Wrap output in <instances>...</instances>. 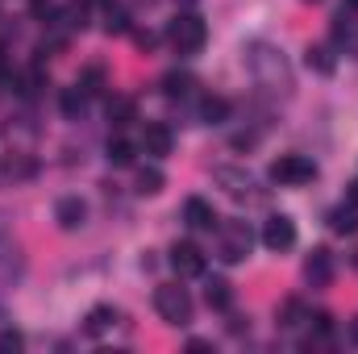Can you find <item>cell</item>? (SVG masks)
I'll list each match as a JSON object with an SVG mask.
<instances>
[{
  "label": "cell",
  "instance_id": "cell-1",
  "mask_svg": "<svg viewBox=\"0 0 358 354\" xmlns=\"http://www.w3.org/2000/svg\"><path fill=\"white\" fill-rule=\"evenodd\" d=\"M246 67H250V76L263 84L267 92H292V67H287V59H283V50H275L267 42H255L250 50H246Z\"/></svg>",
  "mask_w": 358,
  "mask_h": 354
},
{
  "label": "cell",
  "instance_id": "cell-2",
  "mask_svg": "<svg viewBox=\"0 0 358 354\" xmlns=\"http://www.w3.org/2000/svg\"><path fill=\"white\" fill-rule=\"evenodd\" d=\"M271 183H279V187H304V183H313L317 179V163L308 159V155H279L275 163H271Z\"/></svg>",
  "mask_w": 358,
  "mask_h": 354
},
{
  "label": "cell",
  "instance_id": "cell-3",
  "mask_svg": "<svg viewBox=\"0 0 358 354\" xmlns=\"http://www.w3.org/2000/svg\"><path fill=\"white\" fill-rule=\"evenodd\" d=\"M167 38H171V46H176L179 55H196V50L208 42V25H204V17H196V13H183V17L171 21Z\"/></svg>",
  "mask_w": 358,
  "mask_h": 354
},
{
  "label": "cell",
  "instance_id": "cell-4",
  "mask_svg": "<svg viewBox=\"0 0 358 354\" xmlns=\"http://www.w3.org/2000/svg\"><path fill=\"white\" fill-rule=\"evenodd\" d=\"M155 309H159V317H163L167 325H187V321H192V296H187V288H179V283H163V288L155 292Z\"/></svg>",
  "mask_w": 358,
  "mask_h": 354
},
{
  "label": "cell",
  "instance_id": "cell-5",
  "mask_svg": "<svg viewBox=\"0 0 358 354\" xmlns=\"http://www.w3.org/2000/svg\"><path fill=\"white\" fill-rule=\"evenodd\" d=\"M250 246H255V234H250L246 221H229V225L221 229V259H225V263H242V259L250 255Z\"/></svg>",
  "mask_w": 358,
  "mask_h": 354
},
{
  "label": "cell",
  "instance_id": "cell-6",
  "mask_svg": "<svg viewBox=\"0 0 358 354\" xmlns=\"http://www.w3.org/2000/svg\"><path fill=\"white\" fill-rule=\"evenodd\" d=\"M263 246H267V250H287V246H296V221L283 217V213L267 217V225H263Z\"/></svg>",
  "mask_w": 358,
  "mask_h": 354
},
{
  "label": "cell",
  "instance_id": "cell-7",
  "mask_svg": "<svg viewBox=\"0 0 358 354\" xmlns=\"http://www.w3.org/2000/svg\"><path fill=\"white\" fill-rule=\"evenodd\" d=\"M304 279H308L313 288H325V283H334V255H329L325 246H317V250L304 259Z\"/></svg>",
  "mask_w": 358,
  "mask_h": 354
},
{
  "label": "cell",
  "instance_id": "cell-8",
  "mask_svg": "<svg viewBox=\"0 0 358 354\" xmlns=\"http://www.w3.org/2000/svg\"><path fill=\"white\" fill-rule=\"evenodd\" d=\"M171 267L179 275H204V250L196 242H176L171 246Z\"/></svg>",
  "mask_w": 358,
  "mask_h": 354
},
{
  "label": "cell",
  "instance_id": "cell-9",
  "mask_svg": "<svg viewBox=\"0 0 358 354\" xmlns=\"http://www.w3.org/2000/svg\"><path fill=\"white\" fill-rule=\"evenodd\" d=\"M171 146H176V138H171V129H167L163 121H150V125L142 129V150H146V155L167 159V155H171Z\"/></svg>",
  "mask_w": 358,
  "mask_h": 354
},
{
  "label": "cell",
  "instance_id": "cell-10",
  "mask_svg": "<svg viewBox=\"0 0 358 354\" xmlns=\"http://www.w3.org/2000/svg\"><path fill=\"white\" fill-rule=\"evenodd\" d=\"M84 217H88V204H84L80 196H63V200L55 204V221H59L63 229H80Z\"/></svg>",
  "mask_w": 358,
  "mask_h": 354
},
{
  "label": "cell",
  "instance_id": "cell-11",
  "mask_svg": "<svg viewBox=\"0 0 358 354\" xmlns=\"http://www.w3.org/2000/svg\"><path fill=\"white\" fill-rule=\"evenodd\" d=\"M183 221H187L192 229H213V225H217V213H213V204H208V200L187 196V200H183Z\"/></svg>",
  "mask_w": 358,
  "mask_h": 354
},
{
  "label": "cell",
  "instance_id": "cell-12",
  "mask_svg": "<svg viewBox=\"0 0 358 354\" xmlns=\"http://www.w3.org/2000/svg\"><path fill=\"white\" fill-rule=\"evenodd\" d=\"M204 300H208V309H229L234 304V283L229 279H221V275H213L208 283H204Z\"/></svg>",
  "mask_w": 358,
  "mask_h": 354
},
{
  "label": "cell",
  "instance_id": "cell-13",
  "mask_svg": "<svg viewBox=\"0 0 358 354\" xmlns=\"http://www.w3.org/2000/svg\"><path fill=\"white\" fill-rule=\"evenodd\" d=\"M213 179H217V183H221L229 196H238V200L250 192V176H246V171H234V167H217V171H213Z\"/></svg>",
  "mask_w": 358,
  "mask_h": 354
},
{
  "label": "cell",
  "instance_id": "cell-14",
  "mask_svg": "<svg viewBox=\"0 0 358 354\" xmlns=\"http://www.w3.org/2000/svg\"><path fill=\"white\" fill-rule=\"evenodd\" d=\"M113 325H117V309H113V304H96L88 313V321H84L88 334H104V330H113Z\"/></svg>",
  "mask_w": 358,
  "mask_h": 354
},
{
  "label": "cell",
  "instance_id": "cell-15",
  "mask_svg": "<svg viewBox=\"0 0 358 354\" xmlns=\"http://www.w3.org/2000/svg\"><path fill=\"white\" fill-rule=\"evenodd\" d=\"M304 63H308L313 71H321V76H334V67H338V59H334V50H329V46H308Z\"/></svg>",
  "mask_w": 358,
  "mask_h": 354
},
{
  "label": "cell",
  "instance_id": "cell-16",
  "mask_svg": "<svg viewBox=\"0 0 358 354\" xmlns=\"http://www.w3.org/2000/svg\"><path fill=\"white\" fill-rule=\"evenodd\" d=\"M163 183H167V176H163L159 167H142L134 187H138V196H159V192H163Z\"/></svg>",
  "mask_w": 358,
  "mask_h": 354
},
{
  "label": "cell",
  "instance_id": "cell-17",
  "mask_svg": "<svg viewBox=\"0 0 358 354\" xmlns=\"http://www.w3.org/2000/svg\"><path fill=\"white\" fill-rule=\"evenodd\" d=\"M329 225H334V234H355V229H358V208H355V204L334 208V213H329Z\"/></svg>",
  "mask_w": 358,
  "mask_h": 354
},
{
  "label": "cell",
  "instance_id": "cell-18",
  "mask_svg": "<svg viewBox=\"0 0 358 354\" xmlns=\"http://www.w3.org/2000/svg\"><path fill=\"white\" fill-rule=\"evenodd\" d=\"M134 113H138V108H134V100H129V96H113V100H108V121H113L117 129H121V125H129V121H134Z\"/></svg>",
  "mask_w": 358,
  "mask_h": 354
},
{
  "label": "cell",
  "instance_id": "cell-19",
  "mask_svg": "<svg viewBox=\"0 0 358 354\" xmlns=\"http://www.w3.org/2000/svg\"><path fill=\"white\" fill-rule=\"evenodd\" d=\"M200 117H204L208 125H221V121L229 117V100H225V96H208V100L200 104Z\"/></svg>",
  "mask_w": 358,
  "mask_h": 354
},
{
  "label": "cell",
  "instance_id": "cell-20",
  "mask_svg": "<svg viewBox=\"0 0 358 354\" xmlns=\"http://www.w3.org/2000/svg\"><path fill=\"white\" fill-rule=\"evenodd\" d=\"M134 155H138L134 142H125V138H113V142H108V163H113V167H129Z\"/></svg>",
  "mask_w": 358,
  "mask_h": 354
},
{
  "label": "cell",
  "instance_id": "cell-21",
  "mask_svg": "<svg viewBox=\"0 0 358 354\" xmlns=\"http://www.w3.org/2000/svg\"><path fill=\"white\" fill-rule=\"evenodd\" d=\"M84 104H88V92L80 88V84L63 92V113H67L71 121H76V117H84Z\"/></svg>",
  "mask_w": 358,
  "mask_h": 354
},
{
  "label": "cell",
  "instance_id": "cell-22",
  "mask_svg": "<svg viewBox=\"0 0 358 354\" xmlns=\"http://www.w3.org/2000/svg\"><path fill=\"white\" fill-rule=\"evenodd\" d=\"M192 88H196V80H192V76H183V71H171V76L163 80V92H167V96H187Z\"/></svg>",
  "mask_w": 358,
  "mask_h": 354
},
{
  "label": "cell",
  "instance_id": "cell-23",
  "mask_svg": "<svg viewBox=\"0 0 358 354\" xmlns=\"http://www.w3.org/2000/svg\"><path fill=\"white\" fill-rule=\"evenodd\" d=\"M100 84H104V71H100V67H88V71L80 76V88L88 92V96H96V92H100Z\"/></svg>",
  "mask_w": 358,
  "mask_h": 354
},
{
  "label": "cell",
  "instance_id": "cell-24",
  "mask_svg": "<svg viewBox=\"0 0 358 354\" xmlns=\"http://www.w3.org/2000/svg\"><path fill=\"white\" fill-rule=\"evenodd\" d=\"M279 325H283V330H292V325H300V300H283V313H279Z\"/></svg>",
  "mask_w": 358,
  "mask_h": 354
},
{
  "label": "cell",
  "instance_id": "cell-25",
  "mask_svg": "<svg viewBox=\"0 0 358 354\" xmlns=\"http://www.w3.org/2000/svg\"><path fill=\"white\" fill-rule=\"evenodd\" d=\"M104 29H108V34H125V29H129V13H121V8L108 13V17H104Z\"/></svg>",
  "mask_w": 358,
  "mask_h": 354
},
{
  "label": "cell",
  "instance_id": "cell-26",
  "mask_svg": "<svg viewBox=\"0 0 358 354\" xmlns=\"http://www.w3.org/2000/svg\"><path fill=\"white\" fill-rule=\"evenodd\" d=\"M21 346H25V342H21V334H17V330H4V334H0V354H4V351H21Z\"/></svg>",
  "mask_w": 358,
  "mask_h": 354
},
{
  "label": "cell",
  "instance_id": "cell-27",
  "mask_svg": "<svg viewBox=\"0 0 358 354\" xmlns=\"http://www.w3.org/2000/svg\"><path fill=\"white\" fill-rule=\"evenodd\" d=\"M350 342H355V346H358V317H355V321H350Z\"/></svg>",
  "mask_w": 358,
  "mask_h": 354
},
{
  "label": "cell",
  "instance_id": "cell-28",
  "mask_svg": "<svg viewBox=\"0 0 358 354\" xmlns=\"http://www.w3.org/2000/svg\"><path fill=\"white\" fill-rule=\"evenodd\" d=\"M350 204L358 208V183H350Z\"/></svg>",
  "mask_w": 358,
  "mask_h": 354
},
{
  "label": "cell",
  "instance_id": "cell-29",
  "mask_svg": "<svg viewBox=\"0 0 358 354\" xmlns=\"http://www.w3.org/2000/svg\"><path fill=\"white\" fill-rule=\"evenodd\" d=\"M0 71H4V50H0Z\"/></svg>",
  "mask_w": 358,
  "mask_h": 354
},
{
  "label": "cell",
  "instance_id": "cell-30",
  "mask_svg": "<svg viewBox=\"0 0 358 354\" xmlns=\"http://www.w3.org/2000/svg\"><path fill=\"white\" fill-rule=\"evenodd\" d=\"M346 4H350V8H358V0H346Z\"/></svg>",
  "mask_w": 358,
  "mask_h": 354
},
{
  "label": "cell",
  "instance_id": "cell-31",
  "mask_svg": "<svg viewBox=\"0 0 358 354\" xmlns=\"http://www.w3.org/2000/svg\"><path fill=\"white\" fill-rule=\"evenodd\" d=\"M187 4H192V0H187Z\"/></svg>",
  "mask_w": 358,
  "mask_h": 354
}]
</instances>
